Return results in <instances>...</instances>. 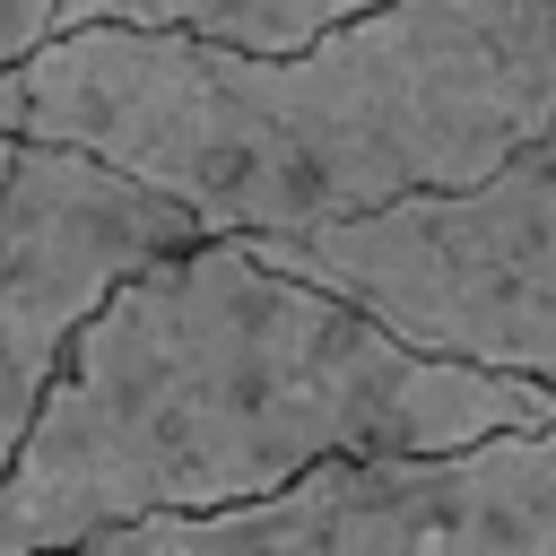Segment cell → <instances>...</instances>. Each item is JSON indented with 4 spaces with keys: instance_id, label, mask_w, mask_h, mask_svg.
Listing matches in <instances>:
<instances>
[{
    "instance_id": "obj_1",
    "label": "cell",
    "mask_w": 556,
    "mask_h": 556,
    "mask_svg": "<svg viewBox=\"0 0 556 556\" xmlns=\"http://www.w3.org/2000/svg\"><path fill=\"white\" fill-rule=\"evenodd\" d=\"M495 434H556V391L426 356L252 235H208L130 278L61 356L0 478V556L235 513L339 460H434Z\"/></svg>"
},
{
    "instance_id": "obj_2",
    "label": "cell",
    "mask_w": 556,
    "mask_h": 556,
    "mask_svg": "<svg viewBox=\"0 0 556 556\" xmlns=\"http://www.w3.org/2000/svg\"><path fill=\"white\" fill-rule=\"evenodd\" d=\"M556 122V0H382L304 52L70 26L0 70V130L78 139L217 235H304L486 182Z\"/></svg>"
},
{
    "instance_id": "obj_3",
    "label": "cell",
    "mask_w": 556,
    "mask_h": 556,
    "mask_svg": "<svg viewBox=\"0 0 556 556\" xmlns=\"http://www.w3.org/2000/svg\"><path fill=\"white\" fill-rule=\"evenodd\" d=\"M252 243L295 278L365 304L426 356L530 374L556 391V122L469 191H426L374 217Z\"/></svg>"
},
{
    "instance_id": "obj_4",
    "label": "cell",
    "mask_w": 556,
    "mask_h": 556,
    "mask_svg": "<svg viewBox=\"0 0 556 556\" xmlns=\"http://www.w3.org/2000/svg\"><path fill=\"white\" fill-rule=\"evenodd\" d=\"M217 226L78 139L0 130V478L26 452L78 330Z\"/></svg>"
},
{
    "instance_id": "obj_5",
    "label": "cell",
    "mask_w": 556,
    "mask_h": 556,
    "mask_svg": "<svg viewBox=\"0 0 556 556\" xmlns=\"http://www.w3.org/2000/svg\"><path fill=\"white\" fill-rule=\"evenodd\" d=\"M330 556H556V434L356 460Z\"/></svg>"
},
{
    "instance_id": "obj_6",
    "label": "cell",
    "mask_w": 556,
    "mask_h": 556,
    "mask_svg": "<svg viewBox=\"0 0 556 556\" xmlns=\"http://www.w3.org/2000/svg\"><path fill=\"white\" fill-rule=\"evenodd\" d=\"M348 478L356 460L269 495V504H235V513H174V521H122V530H96L78 547H52V556H330V530H339V504H348Z\"/></svg>"
},
{
    "instance_id": "obj_7",
    "label": "cell",
    "mask_w": 556,
    "mask_h": 556,
    "mask_svg": "<svg viewBox=\"0 0 556 556\" xmlns=\"http://www.w3.org/2000/svg\"><path fill=\"white\" fill-rule=\"evenodd\" d=\"M365 9H382V0H61V35L70 26H139V35L235 43V52H304Z\"/></svg>"
}]
</instances>
